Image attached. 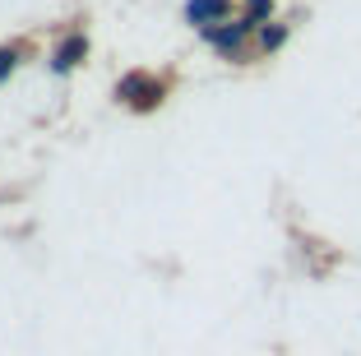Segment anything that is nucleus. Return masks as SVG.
<instances>
[{"mask_svg": "<svg viewBox=\"0 0 361 356\" xmlns=\"http://www.w3.org/2000/svg\"><path fill=\"white\" fill-rule=\"evenodd\" d=\"M19 65H23V47H0V88L19 74Z\"/></svg>", "mask_w": 361, "mask_h": 356, "instance_id": "obj_6", "label": "nucleus"}, {"mask_svg": "<svg viewBox=\"0 0 361 356\" xmlns=\"http://www.w3.org/2000/svg\"><path fill=\"white\" fill-rule=\"evenodd\" d=\"M180 19L190 23L195 32L213 28V23H227L232 19V0H185V5H180Z\"/></svg>", "mask_w": 361, "mask_h": 356, "instance_id": "obj_4", "label": "nucleus"}, {"mask_svg": "<svg viewBox=\"0 0 361 356\" xmlns=\"http://www.w3.org/2000/svg\"><path fill=\"white\" fill-rule=\"evenodd\" d=\"M255 32H259V23L241 10V14H232L227 23L200 28V42L209 47L213 56H223V61H245V56H250V47H255Z\"/></svg>", "mask_w": 361, "mask_h": 356, "instance_id": "obj_1", "label": "nucleus"}, {"mask_svg": "<svg viewBox=\"0 0 361 356\" xmlns=\"http://www.w3.org/2000/svg\"><path fill=\"white\" fill-rule=\"evenodd\" d=\"M84 61H88V32L70 28V32L61 37V42L51 47V56H47V70H51L56 79H65V74H75Z\"/></svg>", "mask_w": 361, "mask_h": 356, "instance_id": "obj_3", "label": "nucleus"}, {"mask_svg": "<svg viewBox=\"0 0 361 356\" xmlns=\"http://www.w3.org/2000/svg\"><path fill=\"white\" fill-rule=\"evenodd\" d=\"M241 5H245V14H250L255 23H269L274 10H278V0H241Z\"/></svg>", "mask_w": 361, "mask_h": 356, "instance_id": "obj_7", "label": "nucleus"}, {"mask_svg": "<svg viewBox=\"0 0 361 356\" xmlns=\"http://www.w3.org/2000/svg\"><path fill=\"white\" fill-rule=\"evenodd\" d=\"M287 37H292V23L287 19H269V23H259V32H255V51L259 56H278L287 47Z\"/></svg>", "mask_w": 361, "mask_h": 356, "instance_id": "obj_5", "label": "nucleus"}, {"mask_svg": "<svg viewBox=\"0 0 361 356\" xmlns=\"http://www.w3.org/2000/svg\"><path fill=\"white\" fill-rule=\"evenodd\" d=\"M116 97L126 106H135V111H153V106H162V97H167V84L149 70H130V74L116 79Z\"/></svg>", "mask_w": 361, "mask_h": 356, "instance_id": "obj_2", "label": "nucleus"}]
</instances>
